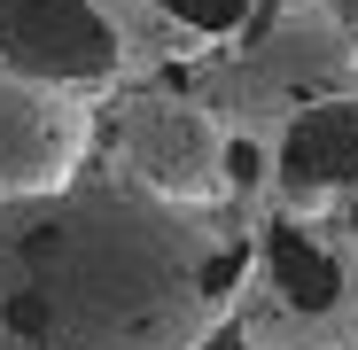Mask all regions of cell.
<instances>
[{"mask_svg":"<svg viewBox=\"0 0 358 350\" xmlns=\"http://www.w3.org/2000/svg\"><path fill=\"white\" fill-rule=\"evenodd\" d=\"M250 242L133 171L0 203V350H203Z\"/></svg>","mask_w":358,"mask_h":350,"instance_id":"6da1fadb","label":"cell"},{"mask_svg":"<svg viewBox=\"0 0 358 350\" xmlns=\"http://www.w3.org/2000/svg\"><path fill=\"white\" fill-rule=\"evenodd\" d=\"M250 350H358V249L304 218H273L257 242V296L242 312Z\"/></svg>","mask_w":358,"mask_h":350,"instance_id":"7a4b0ae2","label":"cell"},{"mask_svg":"<svg viewBox=\"0 0 358 350\" xmlns=\"http://www.w3.org/2000/svg\"><path fill=\"white\" fill-rule=\"evenodd\" d=\"M125 63L117 24L101 0H0V71L63 86V94H101Z\"/></svg>","mask_w":358,"mask_h":350,"instance_id":"3957f363","label":"cell"},{"mask_svg":"<svg viewBox=\"0 0 358 350\" xmlns=\"http://www.w3.org/2000/svg\"><path fill=\"white\" fill-rule=\"evenodd\" d=\"M117 163L171 203H210L226 187V133L210 125V109L148 94L133 109H117Z\"/></svg>","mask_w":358,"mask_h":350,"instance_id":"277c9868","label":"cell"},{"mask_svg":"<svg viewBox=\"0 0 358 350\" xmlns=\"http://www.w3.org/2000/svg\"><path fill=\"white\" fill-rule=\"evenodd\" d=\"M86 156V109L63 86L0 71V203L63 187Z\"/></svg>","mask_w":358,"mask_h":350,"instance_id":"5b68a950","label":"cell"},{"mask_svg":"<svg viewBox=\"0 0 358 350\" xmlns=\"http://www.w3.org/2000/svg\"><path fill=\"white\" fill-rule=\"evenodd\" d=\"M273 180H280L288 210H312L320 195L358 187V86L296 101L288 133H280V156H273Z\"/></svg>","mask_w":358,"mask_h":350,"instance_id":"8992f818","label":"cell"},{"mask_svg":"<svg viewBox=\"0 0 358 350\" xmlns=\"http://www.w3.org/2000/svg\"><path fill=\"white\" fill-rule=\"evenodd\" d=\"M250 78L288 86L296 101H320V94H350L358 86V31L327 8V16H273L250 47Z\"/></svg>","mask_w":358,"mask_h":350,"instance_id":"52a82bcc","label":"cell"},{"mask_svg":"<svg viewBox=\"0 0 358 350\" xmlns=\"http://www.w3.org/2000/svg\"><path fill=\"white\" fill-rule=\"evenodd\" d=\"M148 8L171 16L179 31H195V39H257L280 16V0H148Z\"/></svg>","mask_w":358,"mask_h":350,"instance_id":"ba28073f","label":"cell"},{"mask_svg":"<svg viewBox=\"0 0 358 350\" xmlns=\"http://www.w3.org/2000/svg\"><path fill=\"white\" fill-rule=\"evenodd\" d=\"M265 171H273V163H265V148H257V140H226V187H234V195L265 187Z\"/></svg>","mask_w":358,"mask_h":350,"instance_id":"9c48e42d","label":"cell"},{"mask_svg":"<svg viewBox=\"0 0 358 350\" xmlns=\"http://www.w3.org/2000/svg\"><path fill=\"white\" fill-rule=\"evenodd\" d=\"M327 8H335V16H343L350 31H358V0H327Z\"/></svg>","mask_w":358,"mask_h":350,"instance_id":"30bf717a","label":"cell"}]
</instances>
